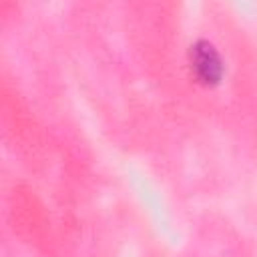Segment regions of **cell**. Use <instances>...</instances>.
<instances>
[{"label":"cell","instance_id":"1","mask_svg":"<svg viewBox=\"0 0 257 257\" xmlns=\"http://www.w3.org/2000/svg\"><path fill=\"white\" fill-rule=\"evenodd\" d=\"M189 62L195 78L205 86H217L225 74V64L213 42L199 38L189 48Z\"/></svg>","mask_w":257,"mask_h":257}]
</instances>
